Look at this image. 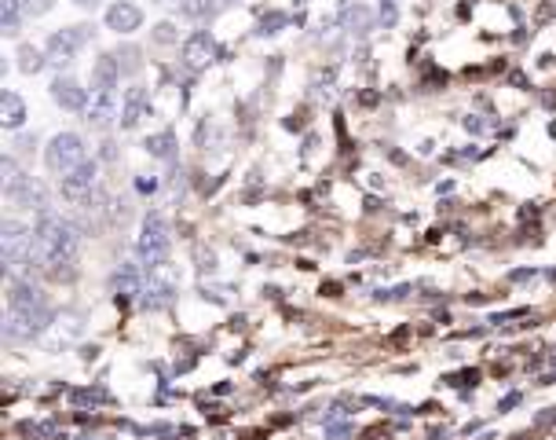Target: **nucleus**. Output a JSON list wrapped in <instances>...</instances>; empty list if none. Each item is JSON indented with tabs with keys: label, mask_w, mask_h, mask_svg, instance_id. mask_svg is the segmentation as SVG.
Masks as SVG:
<instances>
[{
	"label": "nucleus",
	"mask_w": 556,
	"mask_h": 440,
	"mask_svg": "<svg viewBox=\"0 0 556 440\" xmlns=\"http://www.w3.org/2000/svg\"><path fill=\"white\" fill-rule=\"evenodd\" d=\"M143 110H147V92L139 84H132L125 92V100H121V129H136Z\"/></svg>",
	"instance_id": "obj_14"
},
{
	"label": "nucleus",
	"mask_w": 556,
	"mask_h": 440,
	"mask_svg": "<svg viewBox=\"0 0 556 440\" xmlns=\"http://www.w3.org/2000/svg\"><path fill=\"white\" fill-rule=\"evenodd\" d=\"M19 26H22V12L12 8L8 0H0V29H4L8 37H15V34H19Z\"/></svg>",
	"instance_id": "obj_21"
},
{
	"label": "nucleus",
	"mask_w": 556,
	"mask_h": 440,
	"mask_svg": "<svg viewBox=\"0 0 556 440\" xmlns=\"http://www.w3.org/2000/svg\"><path fill=\"white\" fill-rule=\"evenodd\" d=\"M77 334H81V323H77V319L70 316V319H67V327H55V331H52V334L44 338V345H48V348L55 352L59 345H70V341H74Z\"/></svg>",
	"instance_id": "obj_19"
},
{
	"label": "nucleus",
	"mask_w": 556,
	"mask_h": 440,
	"mask_svg": "<svg viewBox=\"0 0 556 440\" xmlns=\"http://www.w3.org/2000/svg\"><path fill=\"white\" fill-rule=\"evenodd\" d=\"M52 323V312L44 305V293L37 286H29L26 279H12L8 293V319H4V341L22 345L34 341L44 327Z\"/></svg>",
	"instance_id": "obj_1"
},
{
	"label": "nucleus",
	"mask_w": 556,
	"mask_h": 440,
	"mask_svg": "<svg viewBox=\"0 0 556 440\" xmlns=\"http://www.w3.org/2000/svg\"><path fill=\"white\" fill-rule=\"evenodd\" d=\"M52 100L59 107H67V110H88V92L74 77H63V74L52 81Z\"/></svg>",
	"instance_id": "obj_11"
},
{
	"label": "nucleus",
	"mask_w": 556,
	"mask_h": 440,
	"mask_svg": "<svg viewBox=\"0 0 556 440\" xmlns=\"http://www.w3.org/2000/svg\"><path fill=\"white\" fill-rule=\"evenodd\" d=\"M154 37H158L162 44H172V41H176V29H172V22H158V26H154Z\"/></svg>",
	"instance_id": "obj_28"
},
{
	"label": "nucleus",
	"mask_w": 556,
	"mask_h": 440,
	"mask_svg": "<svg viewBox=\"0 0 556 440\" xmlns=\"http://www.w3.org/2000/svg\"><path fill=\"white\" fill-rule=\"evenodd\" d=\"M139 22H143V12L132 4V0H117V4L107 12V26L114 34H132V29H139Z\"/></svg>",
	"instance_id": "obj_13"
},
{
	"label": "nucleus",
	"mask_w": 556,
	"mask_h": 440,
	"mask_svg": "<svg viewBox=\"0 0 556 440\" xmlns=\"http://www.w3.org/2000/svg\"><path fill=\"white\" fill-rule=\"evenodd\" d=\"M136 188H139L143 195H150V191H158V180H154V176L147 180V176H143V180H136Z\"/></svg>",
	"instance_id": "obj_31"
},
{
	"label": "nucleus",
	"mask_w": 556,
	"mask_h": 440,
	"mask_svg": "<svg viewBox=\"0 0 556 440\" xmlns=\"http://www.w3.org/2000/svg\"><path fill=\"white\" fill-rule=\"evenodd\" d=\"M136 293H143V283H139V272H136V264H125V268L117 272V301L125 305L132 301Z\"/></svg>",
	"instance_id": "obj_17"
},
{
	"label": "nucleus",
	"mask_w": 556,
	"mask_h": 440,
	"mask_svg": "<svg viewBox=\"0 0 556 440\" xmlns=\"http://www.w3.org/2000/svg\"><path fill=\"white\" fill-rule=\"evenodd\" d=\"M44 63H48V59H44L34 44H22V48H19V70H22V74H37Z\"/></svg>",
	"instance_id": "obj_20"
},
{
	"label": "nucleus",
	"mask_w": 556,
	"mask_h": 440,
	"mask_svg": "<svg viewBox=\"0 0 556 440\" xmlns=\"http://www.w3.org/2000/svg\"><path fill=\"white\" fill-rule=\"evenodd\" d=\"M381 19H385V26H392V22H395V8H392V0H385V4H381Z\"/></svg>",
	"instance_id": "obj_30"
},
{
	"label": "nucleus",
	"mask_w": 556,
	"mask_h": 440,
	"mask_svg": "<svg viewBox=\"0 0 556 440\" xmlns=\"http://www.w3.org/2000/svg\"><path fill=\"white\" fill-rule=\"evenodd\" d=\"M286 22H290L286 12H267V15L260 19V29H257V34H260V37H271V34H278V29H282Z\"/></svg>",
	"instance_id": "obj_23"
},
{
	"label": "nucleus",
	"mask_w": 556,
	"mask_h": 440,
	"mask_svg": "<svg viewBox=\"0 0 556 440\" xmlns=\"http://www.w3.org/2000/svg\"><path fill=\"white\" fill-rule=\"evenodd\" d=\"M143 147H147V155L162 158V162H172V155H176V136H172V132H158V136H150Z\"/></svg>",
	"instance_id": "obj_18"
},
{
	"label": "nucleus",
	"mask_w": 556,
	"mask_h": 440,
	"mask_svg": "<svg viewBox=\"0 0 556 440\" xmlns=\"http://www.w3.org/2000/svg\"><path fill=\"white\" fill-rule=\"evenodd\" d=\"M88 117L84 122L88 125H96V129H107L114 122V114H117V92H99V88H91V100H88Z\"/></svg>",
	"instance_id": "obj_10"
},
{
	"label": "nucleus",
	"mask_w": 556,
	"mask_h": 440,
	"mask_svg": "<svg viewBox=\"0 0 556 440\" xmlns=\"http://www.w3.org/2000/svg\"><path fill=\"white\" fill-rule=\"evenodd\" d=\"M44 162L55 176H67L74 172L77 165H84V140L77 132H59L52 143H48V151H44Z\"/></svg>",
	"instance_id": "obj_5"
},
{
	"label": "nucleus",
	"mask_w": 556,
	"mask_h": 440,
	"mask_svg": "<svg viewBox=\"0 0 556 440\" xmlns=\"http://www.w3.org/2000/svg\"><path fill=\"white\" fill-rule=\"evenodd\" d=\"M77 404H99V400H107V393L103 389H74L70 393Z\"/></svg>",
	"instance_id": "obj_27"
},
{
	"label": "nucleus",
	"mask_w": 556,
	"mask_h": 440,
	"mask_svg": "<svg viewBox=\"0 0 556 440\" xmlns=\"http://www.w3.org/2000/svg\"><path fill=\"white\" fill-rule=\"evenodd\" d=\"M8 198L15 202V205H22V210H37V213H44L48 210V198H44V188L34 180V176H22V180L8 191Z\"/></svg>",
	"instance_id": "obj_12"
},
{
	"label": "nucleus",
	"mask_w": 556,
	"mask_h": 440,
	"mask_svg": "<svg viewBox=\"0 0 556 440\" xmlns=\"http://www.w3.org/2000/svg\"><path fill=\"white\" fill-rule=\"evenodd\" d=\"M59 191H63V198H70V202H84L91 191H96V162H84L74 172L59 176Z\"/></svg>",
	"instance_id": "obj_8"
},
{
	"label": "nucleus",
	"mask_w": 556,
	"mask_h": 440,
	"mask_svg": "<svg viewBox=\"0 0 556 440\" xmlns=\"http://www.w3.org/2000/svg\"><path fill=\"white\" fill-rule=\"evenodd\" d=\"M77 4H91V0H77Z\"/></svg>",
	"instance_id": "obj_34"
},
{
	"label": "nucleus",
	"mask_w": 556,
	"mask_h": 440,
	"mask_svg": "<svg viewBox=\"0 0 556 440\" xmlns=\"http://www.w3.org/2000/svg\"><path fill=\"white\" fill-rule=\"evenodd\" d=\"M348 29H352V34H359V37H366L369 34V12L366 8H352L348 12Z\"/></svg>",
	"instance_id": "obj_24"
},
{
	"label": "nucleus",
	"mask_w": 556,
	"mask_h": 440,
	"mask_svg": "<svg viewBox=\"0 0 556 440\" xmlns=\"http://www.w3.org/2000/svg\"><path fill=\"white\" fill-rule=\"evenodd\" d=\"M179 290V276L172 268V260H162V264H150L147 268V286H143V305L147 308H162L172 301V293Z\"/></svg>",
	"instance_id": "obj_6"
},
{
	"label": "nucleus",
	"mask_w": 556,
	"mask_h": 440,
	"mask_svg": "<svg viewBox=\"0 0 556 440\" xmlns=\"http://www.w3.org/2000/svg\"><path fill=\"white\" fill-rule=\"evenodd\" d=\"M34 235H37V264L52 276H63V264H74L77 257V228L67 217L44 210L37 217Z\"/></svg>",
	"instance_id": "obj_2"
},
{
	"label": "nucleus",
	"mask_w": 556,
	"mask_h": 440,
	"mask_svg": "<svg viewBox=\"0 0 556 440\" xmlns=\"http://www.w3.org/2000/svg\"><path fill=\"white\" fill-rule=\"evenodd\" d=\"M117 77H121V63L114 55H103L96 70H91V88H99V92H117Z\"/></svg>",
	"instance_id": "obj_15"
},
{
	"label": "nucleus",
	"mask_w": 556,
	"mask_h": 440,
	"mask_svg": "<svg viewBox=\"0 0 556 440\" xmlns=\"http://www.w3.org/2000/svg\"><path fill=\"white\" fill-rule=\"evenodd\" d=\"M216 59V41H212V34L209 29H198V34H191L187 41H183V67L187 70H205L209 63Z\"/></svg>",
	"instance_id": "obj_9"
},
{
	"label": "nucleus",
	"mask_w": 556,
	"mask_h": 440,
	"mask_svg": "<svg viewBox=\"0 0 556 440\" xmlns=\"http://www.w3.org/2000/svg\"><path fill=\"white\" fill-rule=\"evenodd\" d=\"M29 436H52L55 433V422H41V426H26Z\"/></svg>",
	"instance_id": "obj_29"
},
{
	"label": "nucleus",
	"mask_w": 556,
	"mask_h": 440,
	"mask_svg": "<svg viewBox=\"0 0 556 440\" xmlns=\"http://www.w3.org/2000/svg\"><path fill=\"white\" fill-rule=\"evenodd\" d=\"M552 360H556V348H552Z\"/></svg>",
	"instance_id": "obj_36"
},
{
	"label": "nucleus",
	"mask_w": 556,
	"mask_h": 440,
	"mask_svg": "<svg viewBox=\"0 0 556 440\" xmlns=\"http://www.w3.org/2000/svg\"><path fill=\"white\" fill-rule=\"evenodd\" d=\"M0 250H4L8 276L22 279V272H29V264L37 260V235L19 220H4V228H0Z\"/></svg>",
	"instance_id": "obj_3"
},
{
	"label": "nucleus",
	"mask_w": 556,
	"mask_h": 440,
	"mask_svg": "<svg viewBox=\"0 0 556 440\" xmlns=\"http://www.w3.org/2000/svg\"><path fill=\"white\" fill-rule=\"evenodd\" d=\"M12 8H19L22 15H41V12H48V0H8Z\"/></svg>",
	"instance_id": "obj_26"
},
{
	"label": "nucleus",
	"mask_w": 556,
	"mask_h": 440,
	"mask_svg": "<svg viewBox=\"0 0 556 440\" xmlns=\"http://www.w3.org/2000/svg\"><path fill=\"white\" fill-rule=\"evenodd\" d=\"M158 4H169V0H158Z\"/></svg>",
	"instance_id": "obj_35"
},
{
	"label": "nucleus",
	"mask_w": 556,
	"mask_h": 440,
	"mask_svg": "<svg viewBox=\"0 0 556 440\" xmlns=\"http://www.w3.org/2000/svg\"><path fill=\"white\" fill-rule=\"evenodd\" d=\"M136 250H139V260L147 264V268H150V264L169 260V250H172V231H169V224H165V217H162V213H147V217H143V231H139Z\"/></svg>",
	"instance_id": "obj_4"
},
{
	"label": "nucleus",
	"mask_w": 556,
	"mask_h": 440,
	"mask_svg": "<svg viewBox=\"0 0 556 440\" xmlns=\"http://www.w3.org/2000/svg\"><path fill=\"white\" fill-rule=\"evenodd\" d=\"M520 404V393H509L505 400H502V411H509V407H516Z\"/></svg>",
	"instance_id": "obj_32"
},
{
	"label": "nucleus",
	"mask_w": 556,
	"mask_h": 440,
	"mask_svg": "<svg viewBox=\"0 0 556 440\" xmlns=\"http://www.w3.org/2000/svg\"><path fill=\"white\" fill-rule=\"evenodd\" d=\"M0 176H4V195L22 180V172H19V165H15V158H4L0 162Z\"/></svg>",
	"instance_id": "obj_25"
},
{
	"label": "nucleus",
	"mask_w": 556,
	"mask_h": 440,
	"mask_svg": "<svg viewBox=\"0 0 556 440\" xmlns=\"http://www.w3.org/2000/svg\"><path fill=\"white\" fill-rule=\"evenodd\" d=\"M26 122V103L19 92H4L0 96V125L4 129H22Z\"/></svg>",
	"instance_id": "obj_16"
},
{
	"label": "nucleus",
	"mask_w": 556,
	"mask_h": 440,
	"mask_svg": "<svg viewBox=\"0 0 556 440\" xmlns=\"http://www.w3.org/2000/svg\"><path fill=\"white\" fill-rule=\"evenodd\" d=\"M88 41V26H70V29H63V34H55L52 41H48V63L52 67H70L74 63V55H77V48Z\"/></svg>",
	"instance_id": "obj_7"
},
{
	"label": "nucleus",
	"mask_w": 556,
	"mask_h": 440,
	"mask_svg": "<svg viewBox=\"0 0 556 440\" xmlns=\"http://www.w3.org/2000/svg\"><path fill=\"white\" fill-rule=\"evenodd\" d=\"M179 12L187 15V19H209L216 12V0H179Z\"/></svg>",
	"instance_id": "obj_22"
},
{
	"label": "nucleus",
	"mask_w": 556,
	"mask_h": 440,
	"mask_svg": "<svg viewBox=\"0 0 556 440\" xmlns=\"http://www.w3.org/2000/svg\"><path fill=\"white\" fill-rule=\"evenodd\" d=\"M220 4H238V0H220Z\"/></svg>",
	"instance_id": "obj_33"
}]
</instances>
